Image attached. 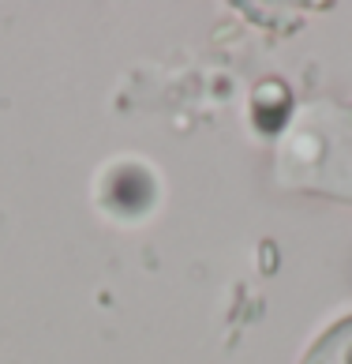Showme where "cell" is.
<instances>
[{
    "label": "cell",
    "mask_w": 352,
    "mask_h": 364,
    "mask_svg": "<svg viewBox=\"0 0 352 364\" xmlns=\"http://www.w3.org/2000/svg\"><path fill=\"white\" fill-rule=\"evenodd\" d=\"M304 364H352V319L337 323L326 338L311 349Z\"/></svg>",
    "instance_id": "cell-2"
},
{
    "label": "cell",
    "mask_w": 352,
    "mask_h": 364,
    "mask_svg": "<svg viewBox=\"0 0 352 364\" xmlns=\"http://www.w3.org/2000/svg\"><path fill=\"white\" fill-rule=\"evenodd\" d=\"M277 173L292 188L352 199V105H304L281 136Z\"/></svg>",
    "instance_id": "cell-1"
}]
</instances>
